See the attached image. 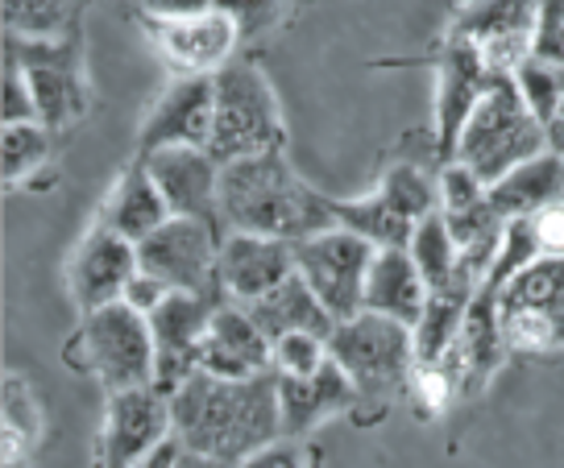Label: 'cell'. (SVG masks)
I'll return each mask as SVG.
<instances>
[{
	"instance_id": "15",
	"label": "cell",
	"mask_w": 564,
	"mask_h": 468,
	"mask_svg": "<svg viewBox=\"0 0 564 468\" xmlns=\"http://www.w3.org/2000/svg\"><path fill=\"white\" fill-rule=\"evenodd\" d=\"M212 121H216V87L212 75H178L141 117L138 129V157H150L159 150L195 145L208 150Z\"/></svg>"
},
{
	"instance_id": "17",
	"label": "cell",
	"mask_w": 564,
	"mask_h": 468,
	"mask_svg": "<svg viewBox=\"0 0 564 468\" xmlns=\"http://www.w3.org/2000/svg\"><path fill=\"white\" fill-rule=\"evenodd\" d=\"M145 34L154 37V51L166 58V67L175 75H216L232 63L241 25L220 9H208V13L175 21L145 18Z\"/></svg>"
},
{
	"instance_id": "41",
	"label": "cell",
	"mask_w": 564,
	"mask_h": 468,
	"mask_svg": "<svg viewBox=\"0 0 564 468\" xmlns=\"http://www.w3.org/2000/svg\"><path fill=\"white\" fill-rule=\"evenodd\" d=\"M175 456H178V444H166V448H159L154 456H145V460L133 468H175Z\"/></svg>"
},
{
	"instance_id": "21",
	"label": "cell",
	"mask_w": 564,
	"mask_h": 468,
	"mask_svg": "<svg viewBox=\"0 0 564 468\" xmlns=\"http://www.w3.org/2000/svg\"><path fill=\"white\" fill-rule=\"evenodd\" d=\"M282 406V439H303L333 415H345L357 406V390L345 378V369L328 357V364L312 378H279Z\"/></svg>"
},
{
	"instance_id": "39",
	"label": "cell",
	"mask_w": 564,
	"mask_h": 468,
	"mask_svg": "<svg viewBox=\"0 0 564 468\" xmlns=\"http://www.w3.org/2000/svg\"><path fill=\"white\" fill-rule=\"evenodd\" d=\"M274 4H279V0H216V9H220V13H229L241 30H253L262 18H270V13H274Z\"/></svg>"
},
{
	"instance_id": "6",
	"label": "cell",
	"mask_w": 564,
	"mask_h": 468,
	"mask_svg": "<svg viewBox=\"0 0 564 468\" xmlns=\"http://www.w3.org/2000/svg\"><path fill=\"white\" fill-rule=\"evenodd\" d=\"M212 87H216V121H212L208 154L220 166L286 145V121H282L279 96L262 75V67L229 63L212 75Z\"/></svg>"
},
{
	"instance_id": "14",
	"label": "cell",
	"mask_w": 564,
	"mask_h": 468,
	"mask_svg": "<svg viewBox=\"0 0 564 468\" xmlns=\"http://www.w3.org/2000/svg\"><path fill=\"white\" fill-rule=\"evenodd\" d=\"M220 307H225V298L216 295L171 291L166 303L150 315V331H154V348H159L154 385H159L166 399L199 373V345H204V336H208L212 319H216Z\"/></svg>"
},
{
	"instance_id": "40",
	"label": "cell",
	"mask_w": 564,
	"mask_h": 468,
	"mask_svg": "<svg viewBox=\"0 0 564 468\" xmlns=\"http://www.w3.org/2000/svg\"><path fill=\"white\" fill-rule=\"evenodd\" d=\"M175 468H241V465H229V460H212V456H199V451H183V448H178Z\"/></svg>"
},
{
	"instance_id": "26",
	"label": "cell",
	"mask_w": 564,
	"mask_h": 468,
	"mask_svg": "<svg viewBox=\"0 0 564 468\" xmlns=\"http://www.w3.org/2000/svg\"><path fill=\"white\" fill-rule=\"evenodd\" d=\"M333 220L357 232L361 241H370L373 249H406L411 232H415V220L390 208L378 192L361 195V199H333Z\"/></svg>"
},
{
	"instance_id": "13",
	"label": "cell",
	"mask_w": 564,
	"mask_h": 468,
	"mask_svg": "<svg viewBox=\"0 0 564 468\" xmlns=\"http://www.w3.org/2000/svg\"><path fill=\"white\" fill-rule=\"evenodd\" d=\"M540 0H469L453 21V37L469 42L498 75H514L535 46Z\"/></svg>"
},
{
	"instance_id": "35",
	"label": "cell",
	"mask_w": 564,
	"mask_h": 468,
	"mask_svg": "<svg viewBox=\"0 0 564 468\" xmlns=\"http://www.w3.org/2000/svg\"><path fill=\"white\" fill-rule=\"evenodd\" d=\"M166 295H171V286H166V282H159L154 274H141V270H138V277L129 282V291H124L121 303H129L133 312H141L145 319H150V315L166 303Z\"/></svg>"
},
{
	"instance_id": "22",
	"label": "cell",
	"mask_w": 564,
	"mask_h": 468,
	"mask_svg": "<svg viewBox=\"0 0 564 468\" xmlns=\"http://www.w3.org/2000/svg\"><path fill=\"white\" fill-rule=\"evenodd\" d=\"M427 282H423L420 265L411 261L406 249H378L366 277V312L394 319L403 328L420 324L423 307H427Z\"/></svg>"
},
{
	"instance_id": "18",
	"label": "cell",
	"mask_w": 564,
	"mask_h": 468,
	"mask_svg": "<svg viewBox=\"0 0 564 468\" xmlns=\"http://www.w3.org/2000/svg\"><path fill=\"white\" fill-rule=\"evenodd\" d=\"M138 162H145L150 178L159 183L171 216L204 220V225L225 232V225H220V162L208 150L178 145V150H159L150 157H138Z\"/></svg>"
},
{
	"instance_id": "37",
	"label": "cell",
	"mask_w": 564,
	"mask_h": 468,
	"mask_svg": "<svg viewBox=\"0 0 564 468\" xmlns=\"http://www.w3.org/2000/svg\"><path fill=\"white\" fill-rule=\"evenodd\" d=\"M241 468H307V451H303L300 439H279L270 448L253 451Z\"/></svg>"
},
{
	"instance_id": "20",
	"label": "cell",
	"mask_w": 564,
	"mask_h": 468,
	"mask_svg": "<svg viewBox=\"0 0 564 468\" xmlns=\"http://www.w3.org/2000/svg\"><path fill=\"white\" fill-rule=\"evenodd\" d=\"M270 357H274V345L253 324V315L241 303H225L212 319L204 345H199V373H212V378H258V373H274Z\"/></svg>"
},
{
	"instance_id": "27",
	"label": "cell",
	"mask_w": 564,
	"mask_h": 468,
	"mask_svg": "<svg viewBox=\"0 0 564 468\" xmlns=\"http://www.w3.org/2000/svg\"><path fill=\"white\" fill-rule=\"evenodd\" d=\"M406 253L420 265L427 291H441V286H448V282H457V277L465 274V270H460V249H457V241H453L448 225H444L441 211H432L427 220L415 225Z\"/></svg>"
},
{
	"instance_id": "34",
	"label": "cell",
	"mask_w": 564,
	"mask_h": 468,
	"mask_svg": "<svg viewBox=\"0 0 564 468\" xmlns=\"http://www.w3.org/2000/svg\"><path fill=\"white\" fill-rule=\"evenodd\" d=\"M535 58L564 70V0H540V21H535Z\"/></svg>"
},
{
	"instance_id": "19",
	"label": "cell",
	"mask_w": 564,
	"mask_h": 468,
	"mask_svg": "<svg viewBox=\"0 0 564 468\" xmlns=\"http://www.w3.org/2000/svg\"><path fill=\"white\" fill-rule=\"evenodd\" d=\"M295 274V244L253 232H225L220 241V295L225 303H258Z\"/></svg>"
},
{
	"instance_id": "29",
	"label": "cell",
	"mask_w": 564,
	"mask_h": 468,
	"mask_svg": "<svg viewBox=\"0 0 564 468\" xmlns=\"http://www.w3.org/2000/svg\"><path fill=\"white\" fill-rule=\"evenodd\" d=\"M4 34L21 42H63L70 37L75 0H0Z\"/></svg>"
},
{
	"instance_id": "4",
	"label": "cell",
	"mask_w": 564,
	"mask_h": 468,
	"mask_svg": "<svg viewBox=\"0 0 564 468\" xmlns=\"http://www.w3.org/2000/svg\"><path fill=\"white\" fill-rule=\"evenodd\" d=\"M67 361L105 385V394L154 385L159 348L150 319L129 303H112L91 315H79V328L67 345Z\"/></svg>"
},
{
	"instance_id": "23",
	"label": "cell",
	"mask_w": 564,
	"mask_h": 468,
	"mask_svg": "<svg viewBox=\"0 0 564 468\" xmlns=\"http://www.w3.org/2000/svg\"><path fill=\"white\" fill-rule=\"evenodd\" d=\"M490 204L502 220H531L564 204V154L544 150L540 157L514 166L507 178H498L490 187Z\"/></svg>"
},
{
	"instance_id": "24",
	"label": "cell",
	"mask_w": 564,
	"mask_h": 468,
	"mask_svg": "<svg viewBox=\"0 0 564 468\" xmlns=\"http://www.w3.org/2000/svg\"><path fill=\"white\" fill-rule=\"evenodd\" d=\"M171 220V208L162 199L159 183L150 178L145 162H133L129 171L112 183L108 199L100 204V225H108L112 232H121L124 241L141 244L150 232H159Z\"/></svg>"
},
{
	"instance_id": "9",
	"label": "cell",
	"mask_w": 564,
	"mask_h": 468,
	"mask_svg": "<svg viewBox=\"0 0 564 468\" xmlns=\"http://www.w3.org/2000/svg\"><path fill=\"white\" fill-rule=\"evenodd\" d=\"M4 51L13 54L25 70V84L34 91L37 121L51 133L75 124L91 105L88 67H84V51L75 37L63 42H21V37L4 34Z\"/></svg>"
},
{
	"instance_id": "30",
	"label": "cell",
	"mask_w": 564,
	"mask_h": 468,
	"mask_svg": "<svg viewBox=\"0 0 564 468\" xmlns=\"http://www.w3.org/2000/svg\"><path fill=\"white\" fill-rule=\"evenodd\" d=\"M373 192L382 195L394 211H403L406 220H415V225L427 220L432 211H441V187L420 166H390Z\"/></svg>"
},
{
	"instance_id": "5",
	"label": "cell",
	"mask_w": 564,
	"mask_h": 468,
	"mask_svg": "<svg viewBox=\"0 0 564 468\" xmlns=\"http://www.w3.org/2000/svg\"><path fill=\"white\" fill-rule=\"evenodd\" d=\"M547 150L544 124L535 121V112L523 105L514 79H498L494 91L474 108V117L465 121L453 150V162L469 166V171L494 187L498 178H507L514 166H523L531 157H540Z\"/></svg>"
},
{
	"instance_id": "1",
	"label": "cell",
	"mask_w": 564,
	"mask_h": 468,
	"mask_svg": "<svg viewBox=\"0 0 564 468\" xmlns=\"http://www.w3.org/2000/svg\"><path fill=\"white\" fill-rule=\"evenodd\" d=\"M175 444L212 460L246 465L253 451L282 439L279 373L258 378H212L195 373L171 394Z\"/></svg>"
},
{
	"instance_id": "32",
	"label": "cell",
	"mask_w": 564,
	"mask_h": 468,
	"mask_svg": "<svg viewBox=\"0 0 564 468\" xmlns=\"http://www.w3.org/2000/svg\"><path fill=\"white\" fill-rule=\"evenodd\" d=\"M328 364V336H312V331H291L274 340V357L270 369L279 378H312Z\"/></svg>"
},
{
	"instance_id": "10",
	"label": "cell",
	"mask_w": 564,
	"mask_h": 468,
	"mask_svg": "<svg viewBox=\"0 0 564 468\" xmlns=\"http://www.w3.org/2000/svg\"><path fill=\"white\" fill-rule=\"evenodd\" d=\"M220 241H225L220 228L171 216L159 232H150L138 244V265L141 274H154L171 291L225 298L220 295Z\"/></svg>"
},
{
	"instance_id": "25",
	"label": "cell",
	"mask_w": 564,
	"mask_h": 468,
	"mask_svg": "<svg viewBox=\"0 0 564 468\" xmlns=\"http://www.w3.org/2000/svg\"><path fill=\"white\" fill-rule=\"evenodd\" d=\"M253 315V324L265 331V340L274 345L291 331H312V336H333V315L324 312V303L312 295V286L300 274H291L282 286H274L270 295L246 307Z\"/></svg>"
},
{
	"instance_id": "2",
	"label": "cell",
	"mask_w": 564,
	"mask_h": 468,
	"mask_svg": "<svg viewBox=\"0 0 564 468\" xmlns=\"http://www.w3.org/2000/svg\"><path fill=\"white\" fill-rule=\"evenodd\" d=\"M220 225L225 232L300 244L336 220L333 199L303 183L286 150H270L220 166Z\"/></svg>"
},
{
	"instance_id": "31",
	"label": "cell",
	"mask_w": 564,
	"mask_h": 468,
	"mask_svg": "<svg viewBox=\"0 0 564 468\" xmlns=\"http://www.w3.org/2000/svg\"><path fill=\"white\" fill-rule=\"evenodd\" d=\"M511 79H514V87H519V96H523V105H528L531 112H535V121L547 129V121L564 108V70L531 54Z\"/></svg>"
},
{
	"instance_id": "8",
	"label": "cell",
	"mask_w": 564,
	"mask_h": 468,
	"mask_svg": "<svg viewBox=\"0 0 564 468\" xmlns=\"http://www.w3.org/2000/svg\"><path fill=\"white\" fill-rule=\"evenodd\" d=\"M370 241H361L349 228H324L316 237L295 244V274L312 286V295L324 303L333 324H345L366 312V277L373 265Z\"/></svg>"
},
{
	"instance_id": "28",
	"label": "cell",
	"mask_w": 564,
	"mask_h": 468,
	"mask_svg": "<svg viewBox=\"0 0 564 468\" xmlns=\"http://www.w3.org/2000/svg\"><path fill=\"white\" fill-rule=\"evenodd\" d=\"M51 154H54V133L42 121L4 124L0 129V174H4V187L30 183L37 171L51 166Z\"/></svg>"
},
{
	"instance_id": "16",
	"label": "cell",
	"mask_w": 564,
	"mask_h": 468,
	"mask_svg": "<svg viewBox=\"0 0 564 468\" xmlns=\"http://www.w3.org/2000/svg\"><path fill=\"white\" fill-rule=\"evenodd\" d=\"M498 79H507V75H498L469 42L448 34L441 67H436V154H441V162H453L460 129L474 117V108L490 96Z\"/></svg>"
},
{
	"instance_id": "38",
	"label": "cell",
	"mask_w": 564,
	"mask_h": 468,
	"mask_svg": "<svg viewBox=\"0 0 564 468\" xmlns=\"http://www.w3.org/2000/svg\"><path fill=\"white\" fill-rule=\"evenodd\" d=\"M141 13L150 21H175V18H195L216 9V0H138Z\"/></svg>"
},
{
	"instance_id": "3",
	"label": "cell",
	"mask_w": 564,
	"mask_h": 468,
	"mask_svg": "<svg viewBox=\"0 0 564 468\" xmlns=\"http://www.w3.org/2000/svg\"><path fill=\"white\" fill-rule=\"evenodd\" d=\"M328 357L352 382L357 406H373V411H390V402L403 399L411 390V378H415L411 328L373 312H361L345 324H336L328 336Z\"/></svg>"
},
{
	"instance_id": "7",
	"label": "cell",
	"mask_w": 564,
	"mask_h": 468,
	"mask_svg": "<svg viewBox=\"0 0 564 468\" xmlns=\"http://www.w3.org/2000/svg\"><path fill=\"white\" fill-rule=\"evenodd\" d=\"M498 324L511 352H564V258H540L498 291Z\"/></svg>"
},
{
	"instance_id": "12",
	"label": "cell",
	"mask_w": 564,
	"mask_h": 468,
	"mask_svg": "<svg viewBox=\"0 0 564 468\" xmlns=\"http://www.w3.org/2000/svg\"><path fill=\"white\" fill-rule=\"evenodd\" d=\"M138 244L124 241L108 225H96L79 237V244L67 258V295L79 307V315H91L100 307L121 303L129 282L138 277Z\"/></svg>"
},
{
	"instance_id": "36",
	"label": "cell",
	"mask_w": 564,
	"mask_h": 468,
	"mask_svg": "<svg viewBox=\"0 0 564 468\" xmlns=\"http://www.w3.org/2000/svg\"><path fill=\"white\" fill-rule=\"evenodd\" d=\"M531 232H535V244L544 258H564V204L531 216Z\"/></svg>"
},
{
	"instance_id": "11",
	"label": "cell",
	"mask_w": 564,
	"mask_h": 468,
	"mask_svg": "<svg viewBox=\"0 0 564 468\" xmlns=\"http://www.w3.org/2000/svg\"><path fill=\"white\" fill-rule=\"evenodd\" d=\"M166 444H175V423H171V399L159 385L108 394L100 439H96V465L133 468Z\"/></svg>"
},
{
	"instance_id": "33",
	"label": "cell",
	"mask_w": 564,
	"mask_h": 468,
	"mask_svg": "<svg viewBox=\"0 0 564 468\" xmlns=\"http://www.w3.org/2000/svg\"><path fill=\"white\" fill-rule=\"evenodd\" d=\"M0 117H4V124L37 121L34 91H30V84H25L21 63L9 51H4V100H0Z\"/></svg>"
}]
</instances>
